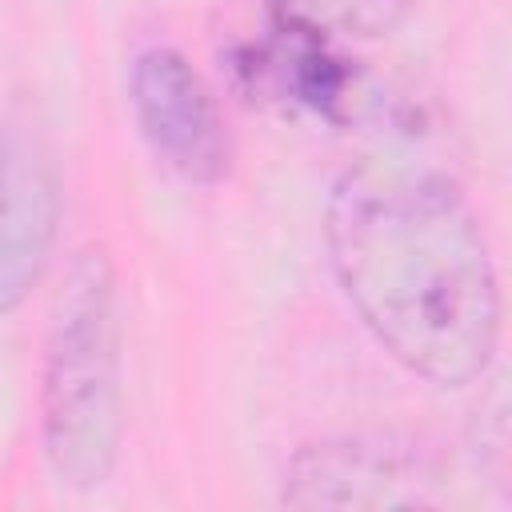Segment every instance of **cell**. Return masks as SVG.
<instances>
[{"instance_id": "4", "label": "cell", "mask_w": 512, "mask_h": 512, "mask_svg": "<svg viewBox=\"0 0 512 512\" xmlns=\"http://www.w3.org/2000/svg\"><path fill=\"white\" fill-rule=\"evenodd\" d=\"M132 112L148 148L184 180L212 184L228 164V136L200 72L164 44L132 60Z\"/></svg>"}, {"instance_id": "6", "label": "cell", "mask_w": 512, "mask_h": 512, "mask_svg": "<svg viewBox=\"0 0 512 512\" xmlns=\"http://www.w3.org/2000/svg\"><path fill=\"white\" fill-rule=\"evenodd\" d=\"M284 28L320 40H372L392 32L412 0H268Z\"/></svg>"}, {"instance_id": "3", "label": "cell", "mask_w": 512, "mask_h": 512, "mask_svg": "<svg viewBox=\"0 0 512 512\" xmlns=\"http://www.w3.org/2000/svg\"><path fill=\"white\" fill-rule=\"evenodd\" d=\"M436 468L412 444L388 436H340L308 444L288 476L284 504L292 508H412L432 504Z\"/></svg>"}, {"instance_id": "1", "label": "cell", "mask_w": 512, "mask_h": 512, "mask_svg": "<svg viewBox=\"0 0 512 512\" xmlns=\"http://www.w3.org/2000/svg\"><path fill=\"white\" fill-rule=\"evenodd\" d=\"M336 280L368 332L408 372L460 388L500 344V284L464 192L408 160L348 168L324 216Z\"/></svg>"}, {"instance_id": "2", "label": "cell", "mask_w": 512, "mask_h": 512, "mask_svg": "<svg viewBox=\"0 0 512 512\" xmlns=\"http://www.w3.org/2000/svg\"><path fill=\"white\" fill-rule=\"evenodd\" d=\"M44 456L72 488L108 480L120 448V296L104 248H84L44 344Z\"/></svg>"}, {"instance_id": "5", "label": "cell", "mask_w": 512, "mask_h": 512, "mask_svg": "<svg viewBox=\"0 0 512 512\" xmlns=\"http://www.w3.org/2000/svg\"><path fill=\"white\" fill-rule=\"evenodd\" d=\"M60 216L48 148L28 128H0V312L40 280Z\"/></svg>"}]
</instances>
